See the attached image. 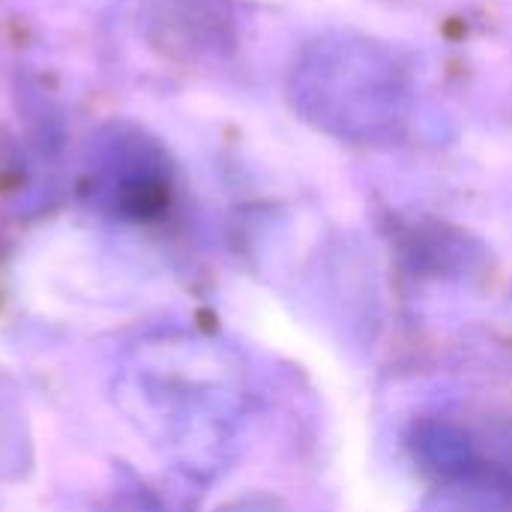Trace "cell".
Listing matches in <instances>:
<instances>
[{
	"mask_svg": "<svg viewBox=\"0 0 512 512\" xmlns=\"http://www.w3.org/2000/svg\"><path fill=\"white\" fill-rule=\"evenodd\" d=\"M411 453L423 471L435 474L438 480H450L468 468H474V450L465 432L450 423H420L411 432Z\"/></svg>",
	"mask_w": 512,
	"mask_h": 512,
	"instance_id": "3",
	"label": "cell"
},
{
	"mask_svg": "<svg viewBox=\"0 0 512 512\" xmlns=\"http://www.w3.org/2000/svg\"><path fill=\"white\" fill-rule=\"evenodd\" d=\"M294 102L324 132L351 141H393L411 117L408 69L378 42L318 39L294 69Z\"/></svg>",
	"mask_w": 512,
	"mask_h": 512,
	"instance_id": "1",
	"label": "cell"
},
{
	"mask_svg": "<svg viewBox=\"0 0 512 512\" xmlns=\"http://www.w3.org/2000/svg\"><path fill=\"white\" fill-rule=\"evenodd\" d=\"M429 512H512V480L501 471L474 465L438 486Z\"/></svg>",
	"mask_w": 512,
	"mask_h": 512,
	"instance_id": "2",
	"label": "cell"
},
{
	"mask_svg": "<svg viewBox=\"0 0 512 512\" xmlns=\"http://www.w3.org/2000/svg\"><path fill=\"white\" fill-rule=\"evenodd\" d=\"M231 512H285V510H279V507H273V504H267V507H255V504H246V507H240V510H231Z\"/></svg>",
	"mask_w": 512,
	"mask_h": 512,
	"instance_id": "4",
	"label": "cell"
}]
</instances>
